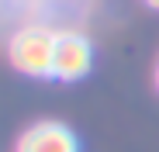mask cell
I'll return each mask as SVG.
<instances>
[{"mask_svg": "<svg viewBox=\"0 0 159 152\" xmlns=\"http://www.w3.org/2000/svg\"><path fill=\"white\" fill-rule=\"evenodd\" d=\"M145 4H149V7H152V11H159V0H145Z\"/></svg>", "mask_w": 159, "mask_h": 152, "instance_id": "cell-4", "label": "cell"}, {"mask_svg": "<svg viewBox=\"0 0 159 152\" xmlns=\"http://www.w3.org/2000/svg\"><path fill=\"white\" fill-rule=\"evenodd\" d=\"M17 152H80L76 135L59 121H38L21 135Z\"/></svg>", "mask_w": 159, "mask_h": 152, "instance_id": "cell-3", "label": "cell"}, {"mask_svg": "<svg viewBox=\"0 0 159 152\" xmlns=\"http://www.w3.org/2000/svg\"><path fill=\"white\" fill-rule=\"evenodd\" d=\"M56 31H48L45 24H28L11 35L7 56L11 66L21 69L24 76H52V59H56Z\"/></svg>", "mask_w": 159, "mask_h": 152, "instance_id": "cell-1", "label": "cell"}, {"mask_svg": "<svg viewBox=\"0 0 159 152\" xmlns=\"http://www.w3.org/2000/svg\"><path fill=\"white\" fill-rule=\"evenodd\" d=\"M152 80H156V90H159V62H156V76H152Z\"/></svg>", "mask_w": 159, "mask_h": 152, "instance_id": "cell-5", "label": "cell"}, {"mask_svg": "<svg viewBox=\"0 0 159 152\" xmlns=\"http://www.w3.org/2000/svg\"><path fill=\"white\" fill-rule=\"evenodd\" d=\"M93 66V48L83 35L76 31H59L56 38V59H52V76L62 83H73V80H83Z\"/></svg>", "mask_w": 159, "mask_h": 152, "instance_id": "cell-2", "label": "cell"}]
</instances>
